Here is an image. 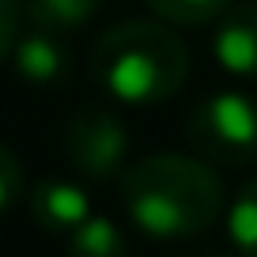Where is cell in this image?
Returning <instances> with one entry per match:
<instances>
[{"label": "cell", "instance_id": "obj_1", "mask_svg": "<svg viewBox=\"0 0 257 257\" xmlns=\"http://www.w3.org/2000/svg\"><path fill=\"white\" fill-rule=\"evenodd\" d=\"M125 208L152 238H182L212 227L223 208V185L201 159L152 155L125 170Z\"/></svg>", "mask_w": 257, "mask_h": 257}, {"label": "cell", "instance_id": "obj_2", "mask_svg": "<svg viewBox=\"0 0 257 257\" xmlns=\"http://www.w3.org/2000/svg\"><path fill=\"white\" fill-rule=\"evenodd\" d=\"M95 76L106 95L125 106H152L170 98L189 76L185 46L159 23L128 19L95 46Z\"/></svg>", "mask_w": 257, "mask_h": 257}, {"label": "cell", "instance_id": "obj_3", "mask_svg": "<svg viewBox=\"0 0 257 257\" xmlns=\"http://www.w3.org/2000/svg\"><path fill=\"white\" fill-rule=\"evenodd\" d=\"M189 133L216 159H246L257 152V106L238 91H219L193 113Z\"/></svg>", "mask_w": 257, "mask_h": 257}, {"label": "cell", "instance_id": "obj_4", "mask_svg": "<svg viewBox=\"0 0 257 257\" xmlns=\"http://www.w3.org/2000/svg\"><path fill=\"white\" fill-rule=\"evenodd\" d=\"M64 148H68V159L91 178H110L113 170H121L128 152V137L125 125L113 117L102 106H87L68 121V133H64Z\"/></svg>", "mask_w": 257, "mask_h": 257}, {"label": "cell", "instance_id": "obj_5", "mask_svg": "<svg viewBox=\"0 0 257 257\" xmlns=\"http://www.w3.org/2000/svg\"><path fill=\"white\" fill-rule=\"evenodd\" d=\"M212 49L223 72L257 80V4H231L219 16Z\"/></svg>", "mask_w": 257, "mask_h": 257}, {"label": "cell", "instance_id": "obj_6", "mask_svg": "<svg viewBox=\"0 0 257 257\" xmlns=\"http://www.w3.org/2000/svg\"><path fill=\"white\" fill-rule=\"evenodd\" d=\"M31 216L46 231L72 234L91 216V204H87V193L72 182H42L31 193Z\"/></svg>", "mask_w": 257, "mask_h": 257}, {"label": "cell", "instance_id": "obj_7", "mask_svg": "<svg viewBox=\"0 0 257 257\" xmlns=\"http://www.w3.org/2000/svg\"><path fill=\"white\" fill-rule=\"evenodd\" d=\"M12 53H16V68L19 76H23L27 83H57L64 76V68H68V57H64L61 42L53 38V31H46V27H38L34 34H27V38H16V46H12Z\"/></svg>", "mask_w": 257, "mask_h": 257}, {"label": "cell", "instance_id": "obj_8", "mask_svg": "<svg viewBox=\"0 0 257 257\" xmlns=\"http://www.w3.org/2000/svg\"><path fill=\"white\" fill-rule=\"evenodd\" d=\"M23 8L46 31H72L98 12V0H27Z\"/></svg>", "mask_w": 257, "mask_h": 257}, {"label": "cell", "instance_id": "obj_9", "mask_svg": "<svg viewBox=\"0 0 257 257\" xmlns=\"http://www.w3.org/2000/svg\"><path fill=\"white\" fill-rule=\"evenodd\" d=\"M227 234L242 253L257 257V178L242 185V193L234 197L231 212H227Z\"/></svg>", "mask_w": 257, "mask_h": 257}, {"label": "cell", "instance_id": "obj_10", "mask_svg": "<svg viewBox=\"0 0 257 257\" xmlns=\"http://www.w3.org/2000/svg\"><path fill=\"white\" fill-rule=\"evenodd\" d=\"M68 242H72V249L83 253V257H113V253H121L117 227H113L110 219H102V216H87L72 234H68Z\"/></svg>", "mask_w": 257, "mask_h": 257}, {"label": "cell", "instance_id": "obj_11", "mask_svg": "<svg viewBox=\"0 0 257 257\" xmlns=\"http://www.w3.org/2000/svg\"><path fill=\"white\" fill-rule=\"evenodd\" d=\"M155 16L163 19H178V23H208L219 19L234 0H148Z\"/></svg>", "mask_w": 257, "mask_h": 257}, {"label": "cell", "instance_id": "obj_12", "mask_svg": "<svg viewBox=\"0 0 257 257\" xmlns=\"http://www.w3.org/2000/svg\"><path fill=\"white\" fill-rule=\"evenodd\" d=\"M23 197V167L19 159L0 144V212L12 208V204Z\"/></svg>", "mask_w": 257, "mask_h": 257}, {"label": "cell", "instance_id": "obj_13", "mask_svg": "<svg viewBox=\"0 0 257 257\" xmlns=\"http://www.w3.org/2000/svg\"><path fill=\"white\" fill-rule=\"evenodd\" d=\"M19 16H23V4H19V0H0V61H4V57L12 53V46H16Z\"/></svg>", "mask_w": 257, "mask_h": 257}]
</instances>
